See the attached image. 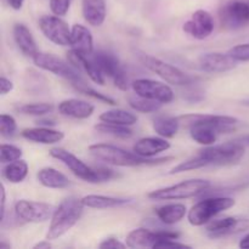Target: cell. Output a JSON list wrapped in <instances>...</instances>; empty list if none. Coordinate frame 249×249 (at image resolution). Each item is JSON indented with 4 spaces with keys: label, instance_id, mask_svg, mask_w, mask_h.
<instances>
[{
    "label": "cell",
    "instance_id": "484cf974",
    "mask_svg": "<svg viewBox=\"0 0 249 249\" xmlns=\"http://www.w3.org/2000/svg\"><path fill=\"white\" fill-rule=\"evenodd\" d=\"M85 207L92 209H109L117 208V207H123L131 203L133 199L130 198H121V197H111L102 196V195H88L82 198Z\"/></svg>",
    "mask_w": 249,
    "mask_h": 249
},
{
    "label": "cell",
    "instance_id": "5b68a950",
    "mask_svg": "<svg viewBox=\"0 0 249 249\" xmlns=\"http://www.w3.org/2000/svg\"><path fill=\"white\" fill-rule=\"evenodd\" d=\"M211 181L204 179H190L172 186L151 191L147 197L153 201H177L186 199L203 195L207 190L211 189Z\"/></svg>",
    "mask_w": 249,
    "mask_h": 249
},
{
    "label": "cell",
    "instance_id": "4dcf8cb0",
    "mask_svg": "<svg viewBox=\"0 0 249 249\" xmlns=\"http://www.w3.org/2000/svg\"><path fill=\"white\" fill-rule=\"evenodd\" d=\"M100 121L105 122V123L111 124H119V125H126L130 126L138 122V117L134 113H130L128 111H124L121 108L109 109V111L104 112L100 114Z\"/></svg>",
    "mask_w": 249,
    "mask_h": 249
},
{
    "label": "cell",
    "instance_id": "836d02e7",
    "mask_svg": "<svg viewBox=\"0 0 249 249\" xmlns=\"http://www.w3.org/2000/svg\"><path fill=\"white\" fill-rule=\"evenodd\" d=\"M204 167H208V163L206 162V160H204L203 157L197 155L195 156V157L190 158V160H185V162H181L180 164L175 165V167L170 170L169 174H179V173L201 169V168H204Z\"/></svg>",
    "mask_w": 249,
    "mask_h": 249
},
{
    "label": "cell",
    "instance_id": "ab89813d",
    "mask_svg": "<svg viewBox=\"0 0 249 249\" xmlns=\"http://www.w3.org/2000/svg\"><path fill=\"white\" fill-rule=\"evenodd\" d=\"M194 84V83H192ZM187 89L182 94V99H185L189 102H199L204 99V91L199 88H192L191 84L186 85Z\"/></svg>",
    "mask_w": 249,
    "mask_h": 249
},
{
    "label": "cell",
    "instance_id": "d6986e66",
    "mask_svg": "<svg viewBox=\"0 0 249 249\" xmlns=\"http://www.w3.org/2000/svg\"><path fill=\"white\" fill-rule=\"evenodd\" d=\"M236 61L223 53H207L199 56L198 65L207 73H225L236 67Z\"/></svg>",
    "mask_w": 249,
    "mask_h": 249
},
{
    "label": "cell",
    "instance_id": "ee69618b",
    "mask_svg": "<svg viewBox=\"0 0 249 249\" xmlns=\"http://www.w3.org/2000/svg\"><path fill=\"white\" fill-rule=\"evenodd\" d=\"M12 89H14V83L7 78L1 77V79H0V92H1V95L9 94L10 91H12Z\"/></svg>",
    "mask_w": 249,
    "mask_h": 249
},
{
    "label": "cell",
    "instance_id": "3957f363",
    "mask_svg": "<svg viewBox=\"0 0 249 249\" xmlns=\"http://www.w3.org/2000/svg\"><path fill=\"white\" fill-rule=\"evenodd\" d=\"M84 207L82 198L78 197L70 196L63 199L53 212L46 238L53 241L67 233L80 220Z\"/></svg>",
    "mask_w": 249,
    "mask_h": 249
},
{
    "label": "cell",
    "instance_id": "bcb514c9",
    "mask_svg": "<svg viewBox=\"0 0 249 249\" xmlns=\"http://www.w3.org/2000/svg\"><path fill=\"white\" fill-rule=\"evenodd\" d=\"M24 0H7V4L14 10H21L23 6Z\"/></svg>",
    "mask_w": 249,
    "mask_h": 249
},
{
    "label": "cell",
    "instance_id": "7402d4cb",
    "mask_svg": "<svg viewBox=\"0 0 249 249\" xmlns=\"http://www.w3.org/2000/svg\"><path fill=\"white\" fill-rule=\"evenodd\" d=\"M169 148L170 142H168L162 136L160 138H156V136L142 138L136 141L135 145L133 146L134 152L146 158H153L158 153L164 152V151L169 150Z\"/></svg>",
    "mask_w": 249,
    "mask_h": 249
},
{
    "label": "cell",
    "instance_id": "f6af8a7d",
    "mask_svg": "<svg viewBox=\"0 0 249 249\" xmlns=\"http://www.w3.org/2000/svg\"><path fill=\"white\" fill-rule=\"evenodd\" d=\"M5 203H6V192H5V186L1 185V218H0V221L5 219Z\"/></svg>",
    "mask_w": 249,
    "mask_h": 249
},
{
    "label": "cell",
    "instance_id": "6da1fadb",
    "mask_svg": "<svg viewBox=\"0 0 249 249\" xmlns=\"http://www.w3.org/2000/svg\"><path fill=\"white\" fill-rule=\"evenodd\" d=\"M179 118L187 122L192 140L203 146L214 145L219 134L230 133L238 124L235 117L218 114H190Z\"/></svg>",
    "mask_w": 249,
    "mask_h": 249
},
{
    "label": "cell",
    "instance_id": "4316f807",
    "mask_svg": "<svg viewBox=\"0 0 249 249\" xmlns=\"http://www.w3.org/2000/svg\"><path fill=\"white\" fill-rule=\"evenodd\" d=\"M36 178H38V181L40 182V185H43L44 187H48V189H66L71 185L70 179L65 174L56 170L55 168H43L38 172Z\"/></svg>",
    "mask_w": 249,
    "mask_h": 249
},
{
    "label": "cell",
    "instance_id": "5bb4252c",
    "mask_svg": "<svg viewBox=\"0 0 249 249\" xmlns=\"http://www.w3.org/2000/svg\"><path fill=\"white\" fill-rule=\"evenodd\" d=\"M39 28L46 39L60 46H67L71 44V32L72 28L61 18L60 16H41L38 21Z\"/></svg>",
    "mask_w": 249,
    "mask_h": 249
},
{
    "label": "cell",
    "instance_id": "d4e9b609",
    "mask_svg": "<svg viewBox=\"0 0 249 249\" xmlns=\"http://www.w3.org/2000/svg\"><path fill=\"white\" fill-rule=\"evenodd\" d=\"M82 14L90 26H102L106 19V1L105 0H82Z\"/></svg>",
    "mask_w": 249,
    "mask_h": 249
},
{
    "label": "cell",
    "instance_id": "9a60e30c",
    "mask_svg": "<svg viewBox=\"0 0 249 249\" xmlns=\"http://www.w3.org/2000/svg\"><path fill=\"white\" fill-rule=\"evenodd\" d=\"M134 92L139 96L156 100L162 104H169L174 100V91L169 85L152 79H136L131 83Z\"/></svg>",
    "mask_w": 249,
    "mask_h": 249
},
{
    "label": "cell",
    "instance_id": "ffe728a7",
    "mask_svg": "<svg viewBox=\"0 0 249 249\" xmlns=\"http://www.w3.org/2000/svg\"><path fill=\"white\" fill-rule=\"evenodd\" d=\"M95 107L88 101L79 99L63 100L58 104V112L62 116L74 119H87L92 116Z\"/></svg>",
    "mask_w": 249,
    "mask_h": 249
},
{
    "label": "cell",
    "instance_id": "cb8c5ba5",
    "mask_svg": "<svg viewBox=\"0 0 249 249\" xmlns=\"http://www.w3.org/2000/svg\"><path fill=\"white\" fill-rule=\"evenodd\" d=\"M71 48L78 53H94V39L89 29L83 24H74L71 32Z\"/></svg>",
    "mask_w": 249,
    "mask_h": 249
},
{
    "label": "cell",
    "instance_id": "8992f818",
    "mask_svg": "<svg viewBox=\"0 0 249 249\" xmlns=\"http://www.w3.org/2000/svg\"><path fill=\"white\" fill-rule=\"evenodd\" d=\"M138 57L146 68H148L151 72L160 75L168 84L178 85V87H186V85L194 83L195 79L191 75L186 74L180 68L175 67V66L170 65V63L164 62V61L160 60V58L153 57V56L147 55L145 53H140V51H138Z\"/></svg>",
    "mask_w": 249,
    "mask_h": 249
},
{
    "label": "cell",
    "instance_id": "ac0fdd59",
    "mask_svg": "<svg viewBox=\"0 0 249 249\" xmlns=\"http://www.w3.org/2000/svg\"><path fill=\"white\" fill-rule=\"evenodd\" d=\"M90 53V55H87V53H78L75 50L68 51V61L70 63H72L78 71L80 72H84L85 74H88V77L95 83V84L104 85L105 84V74L102 73V71L100 70L99 65L95 61L94 55Z\"/></svg>",
    "mask_w": 249,
    "mask_h": 249
},
{
    "label": "cell",
    "instance_id": "83f0119b",
    "mask_svg": "<svg viewBox=\"0 0 249 249\" xmlns=\"http://www.w3.org/2000/svg\"><path fill=\"white\" fill-rule=\"evenodd\" d=\"M158 220L165 225H174L185 218L187 209L181 203H170L160 207L155 211Z\"/></svg>",
    "mask_w": 249,
    "mask_h": 249
},
{
    "label": "cell",
    "instance_id": "7dc6e473",
    "mask_svg": "<svg viewBox=\"0 0 249 249\" xmlns=\"http://www.w3.org/2000/svg\"><path fill=\"white\" fill-rule=\"evenodd\" d=\"M33 248L34 249H49V248H51V245L49 243V240H48V241H43V242L36 243Z\"/></svg>",
    "mask_w": 249,
    "mask_h": 249
},
{
    "label": "cell",
    "instance_id": "603a6c76",
    "mask_svg": "<svg viewBox=\"0 0 249 249\" xmlns=\"http://www.w3.org/2000/svg\"><path fill=\"white\" fill-rule=\"evenodd\" d=\"M12 34H14V39L17 48L19 49V51L24 56L33 58L38 53L36 39H34L32 32L23 23L15 24L14 29H12Z\"/></svg>",
    "mask_w": 249,
    "mask_h": 249
},
{
    "label": "cell",
    "instance_id": "52a82bcc",
    "mask_svg": "<svg viewBox=\"0 0 249 249\" xmlns=\"http://www.w3.org/2000/svg\"><path fill=\"white\" fill-rule=\"evenodd\" d=\"M246 146L232 140L223 145L206 146L198 155L206 160L208 165H231L236 164L245 156Z\"/></svg>",
    "mask_w": 249,
    "mask_h": 249
},
{
    "label": "cell",
    "instance_id": "60d3db41",
    "mask_svg": "<svg viewBox=\"0 0 249 249\" xmlns=\"http://www.w3.org/2000/svg\"><path fill=\"white\" fill-rule=\"evenodd\" d=\"M71 7V0H50V10L56 16H65Z\"/></svg>",
    "mask_w": 249,
    "mask_h": 249
},
{
    "label": "cell",
    "instance_id": "f35d334b",
    "mask_svg": "<svg viewBox=\"0 0 249 249\" xmlns=\"http://www.w3.org/2000/svg\"><path fill=\"white\" fill-rule=\"evenodd\" d=\"M228 53L236 62H249V43L235 45L228 51Z\"/></svg>",
    "mask_w": 249,
    "mask_h": 249
},
{
    "label": "cell",
    "instance_id": "277c9868",
    "mask_svg": "<svg viewBox=\"0 0 249 249\" xmlns=\"http://www.w3.org/2000/svg\"><path fill=\"white\" fill-rule=\"evenodd\" d=\"M236 204L235 199L226 196H211L206 197L202 201L197 202L189 211L187 220L192 226H203L212 221L214 216L228 209L232 208Z\"/></svg>",
    "mask_w": 249,
    "mask_h": 249
},
{
    "label": "cell",
    "instance_id": "2e32d148",
    "mask_svg": "<svg viewBox=\"0 0 249 249\" xmlns=\"http://www.w3.org/2000/svg\"><path fill=\"white\" fill-rule=\"evenodd\" d=\"M249 229V220L246 218L226 216L218 220L209 221L207 225V235L211 238H223L236 235Z\"/></svg>",
    "mask_w": 249,
    "mask_h": 249
},
{
    "label": "cell",
    "instance_id": "f546056e",
    "mask_svg": "<svg viewBox=\"0 0 249 249\" xmlns=\"http://www.w3.org/2000/svg\"><path fill=\"white\" fill-rule=\"evenodd\" d=\"M28 170L29 168L26 160H17L5 164L4 169H2V177L11 184H19L27 178Z\"/></svg>",
    "mask_w": 249,
    "mask_h": 249
},
{
    "label": "cell",
    "instance_id": "d590c367",
    "mask_svg": "<svg viewBox=\"0 0 249 249\" xmlns=\"http://www.w3.org/2000/svg\"><path fill=\"white\" fill-rule=\"evenodd\" d=\"M53 105L45 104V102H40V104H26L18 107V111L21 113L27 114V116H44V114L53 112Z\"/></svg>",
    "mask_w": 249,
    "mask_h": 249
},
{
    "label": "cell",
    "instance_id": "1f68e13d",
    "mask_svg": "<svg viewBox=\"0 0 249 249\" xmlns=\"http://www.w3.org/2000/svg\"><path fill=\"white\" fill-rule=\"evenodd\" d=\"M129 106L136 112H141V113H152V112H157L158 109L162 108L164 104L156 100L147 99V97L139 96V95H134L128 99Z\"/></svg>",
    "mask_w": 249,
    "mask_h": 249
},
{
    "label": "cell",
    "instance_id": "681fc988",
    "mask_svg": "<svg viewBox=\"0 0 249 249\" xmlns=\"http://www.w3.org/2000/svg\"><path fill=\"white\" fill-rule=\"evenodd\" d=\"M235 141H237V142L242 143V145H245V146H249V134H247V135L240 136V138H237V139H235Z\"/></svg>",
    "mask_w": 249,
    "mask_h": 249
},
{
    "label": "cell",
    "instance_id": "e0dca14e",
    "mask_svg": "<svg viewBox=\"0 0 249 249\" xmlns=\"http://www.w3.org/2000/svg\"><path fill=\"white\" fill-rule=\"evenodd\" d=\"M182 29L186 34L191 36L197 40L207 39L214 31L213 16L206 10H197L194 12L191 18L186 21L182 26Z\"/></svg>",
    "mask_w": 249,
    "mask_h": 249
},
{
    "label": "cell",
    "instance_id": "4fadbf2b",
    "mask_svg": "<svg viewBox=\"0 0 249 249\" xmlns=\"http://www.w3.org/2000/svg\"><path fill=\"white\" fill-rule=\"evenodd\" d=\"M180 237V233L177 231L169 230H156L151 231L145 228H139L130 231L126 236V247L130 248H145L151 247L160 241L167 240H178Z\"/></svg>",
    "mask_w": 249,
    "mask_h": 249
},
{
    "label": "cell",
    "instance_id": "8d00e7d4",
    "mask_svg": "<svg viewBox=\"0 0 249 249\" xmlns=\"http://www.w3.org/2000/svg\"><path fill=\"white\" fill-rule=\"evenodd\" d=\"M22 150L17 146L10 145V143H2L1 151H0V162L2 164H7L14 160H21Z\"/></svg>",
    "mask_w": 249,
    "mask_h": 249
},
{
    "label": "cell",
    "instance_id": "f907efd6",
    "mask_svg": "<svg viewBox=\"0 0 249 249\" xmlns=\"http://www.w3.org/2000/svg\"><path fill=\"white\" fill-rule=\"evenodd\" d=\"M0 248H11V245H7L4 241H1V242H0Z\"/></svg>",
    "mask_w": 249,
    "mask_h": 249
},
{
    "label": "cell",
    "instance_id": "7bdbcfd3",
    "mask_svg": "<svg viewBox=\"0 0 249 249\" xmlns=\"http://www.w3.org/2000/svg\"><path fill=\"white\" fill-rule=\"evenodd\" d=\"M126 245L122 243L121 241H118L117 238H107V240H104L99 245V248L101 249H123L125 248Z\"/></svg>",
    "mask_w": 249,
    "mask_h": 249
},
{
    "label": "cell",
    "instance_id": "e575fe53",
    "mask_svg": "<svg viewBox=\"0 0 249 249\" xmlns=\"http://www.w3.org/2000/svg\"><path fill=\"white\" fill-rule=\"evenodd\" d=\"M72 85L78 90V91L82 92V94H84V95H87V96L92 97V99H95V100H99V101L105 102V104L111 105V106H114V105H116V101H114L112 97L107 96V95L102 94V92H100V91H96V90L92 89V88L88 87V85L85 84L84 80H83V82H79V83H75V84H72Z\"/></svg>",
    "mask_w": 249,
    "mask_h": 249
},
{
    "label": "cell",
    "instance_id": "d6a6232c",
    "mask_svg": "<svg viewBox=\"0 0 249 249\" xmlns=\"http://www.w3.org/2000/svg\"><path fill=\"white\" fill-rule=\"evenodd\" d=\"M95 129L99 133L107 134V135H111L113 138L118 139H129L133 136V130L129 126L119 125V124H111L102 122V123L95 125Z\"/></svg>",
    "mask_w": 249,
    "mask_h": 249
},
{
    "label": "cell",
    "instance_id": "816d5d0a",
    "mask_svg": "<svg viewBox=\"0 0 249 249\" xmlns=\"http://www.w3.org/2000/svg\"><path fill=\"white\" fill-rule=\"evenodd\" d=\"M242 105H245V106H249V100H246V101H243Z\"/></svg>",
    "mask_w": 249,
    "mask_h": 249
},
{
    "label": "cell",
    "instance_id": "c3c4849f",
    "mask_svg": "<svg viewBox=\"0 0 249 249\" xmlns=\"http://www.w3.org/2000/svg\"><path fill=\"white\" fill-rule=\"evenodd\" d=\"M240 248H243V249H249V233L248 235H246L245 237L242 238V240L240 241Z\"/></svg>",
    "mask_w": 249,
    "mask_h": 249
},
{
    "label": "cell",
    "instance_id": "ba28073f",
    "mask_svg": "<svg viewBox=\"0 0 249 249\" xmlns=\"http://www.w3.org/2000/svg\"><path fill=\"white\" fill-rule=\"evenodd\" d=\"M33 62L36 67L41 68V70L50 72L53 74L57 75V77L65 78L68 82L72 84L75 83L83 82V78L80 75V71H78L72 63H68L63 61L62 58L57 57V56L53 55V53H39L33 57Z\"/></svg>",
    "mask_w": 249,
    "mask_h": 249
},
{
    "label": "cell",
    "instance_id": "44dd1931",
    "mask_svg": "<svg viewBox=\"0 0 249 249\" xmlns=\"http://www.w3.org/2000/svg\"><path fill=\"white\" fill-rule=\"evenodd\" d=\"M21 135L26 140L36 143H44V145H53V143L60 142L65 138V134L62 131L43 125L38 126V128L23 129Z\"/></svg>",
    "mask_w": 249,
    "mask_h": 249
},
{
    "label": "cell",
    "instance_id": "b9f144b4",
    "mask_svg": "<svg viewBox=\"0 0 249 249\" xmlns=\"http://www.w3.org/2000/svg\"><path fill=\"white\" fill-rule=\"evenodd\" d=\"M155 249H184V248H191L190 246L185 245V243L178 242L177 240H167V241H160V242L156 243L153 246Z\"/></svg>",
    "mask_w": 249,
    "mask_h": 249
},
{
    "label": "cell",
    "instance_id": "9c48e42d",
    "mask_svg": "<svg viewBox=\"0 0 249 249\" xmlns=\"http://www.w3.org/2000/svg\"><path fill=\"white\" fill-rule=\"evenodd\" d=\"M50 156L55 160L62 162L80 180L91 182V184L101 182V175H100L97 167H89L70 151L65 150V148L53 147L50 150Z\"/></svg>",
    "mask_w": 249,
    "mask_h": 249
},
{
    "label": "cell",
    "instance_id": "7c38bea8",
    "mask_svg": "<svg viewBox=\"0 0 249 249\" xmlns=\"http://www.w3.org/2000/svg\"><path fill=\"white\" fill-rule=\"evenodd\" d=\"M55 207L44 202L19 199L15 203V214L26 223H44L53 218Z\"/></svg>",
    "mask_w": 249,
    "mask_h": 249
},
{
    "label": "cell",
    "instance_id": "74e56055",
    "mask_svg": "<svg viewBox=\"0 0 249 249\" xmlns=\"http://www.w3.org/2000/svg\"><path fill=\"white\" fill-rule=\"evenodd\" d=\"M17 130V123L15 118L10 114L2 113L0 116V133L2 138L10 139L15 135Z\"/></svg>",
    "mask_w": 249,
    "mask_h": 249
},
{
    "label": "cell",
    "instance_id": "f1b7e54d",
    "mask_svg": "<svg viewBox=\"0 0 249 249\" xmlns=\"http://www.w3.org/2000/svg\"><path fill=\"white\" fill-rule=\"evenodd\" d=\"M179 117H157L153 121V130L164 139H173L180 129Z\"/></svg>",
    "mask_w": 249,
    "mask_h": 249
},
{
    "label": "cell",
    "instance_id": "30bf717a",
    "mask_svg": "<svg viewBox=\"0 0 249 249\" xmlns=\"http://www.w3.org/2000/svg\"><path fill=\"white\" fill-rule=\"evenodd\" d=\"M219 19L225 29H241L249 24V0H229L219 10Z\"/></svg>",
    "mask_w": 249,
    "mask_h": 249
},
{
    "label": "cell",
    "instance_id": "7a4b0ae2",
    "mask_svg": "<svg viewBox=\"0 0 249 249\" xmlns=\"http://www.w3.org/2000/svg\"><path fill=\"white\" fill-rule=\"evenodd\" d=\"M89 152L99 160L116 167H139V165H157L172 160L173 157L146 158L138 153L129 152L118 146L109 143H95L89 146Z\"/></svg>",
    "mask_w": 249,
    "mask_h": 249
},
{
    "label": "cell",
    "instance_id": "8fae6325",
    "mask_svg": "<svg viewBox=\"0 0 249 249\" xmlns=\"http://www.w3.org/2000/svg\"><path fill=\"white\" fill-rule=\"evenodd\" d=\"M94 58L99 65L100 70L102 71L105 75L111 78L113 80V84L116 85L118 89L125 90L129 89V80L128 75H126L125 71H124L123 66L119 62L118 58L111 53L107 51H94Z\"/></svg>",
    "mask_w": 249,
    "mask_h": 249
}]
</instances>
